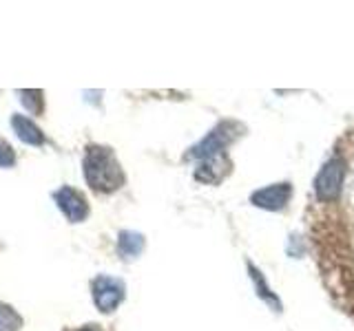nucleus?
<instances>
[{"label":"nucleus","mask_w":354,"mask_h":331,"mask_svg":"<svg viewBox=\"0 0 354 331\" xmlns=\"http://www.w3.org/2000/svg\"><path fill=\"white\" fill-rule=\"evenodd\" d=\"M82 170H84L86 183L100 194L115 192L127 181L124 170H122L115 152L109 146H97V143L86 146L84 159H82Z\"/></svg>","instance_id":"obj_1"},{"label":"nucleus","mask_w":354,"mask_h":331,"mask_svg":"<svg viewBox=\"0 0 354 331\" xmlns=\"http://www.w3.org/2000/svg\"><path fill=\"white\" fill-rule=\"evenodd\" d=\"M22 329V316L14 307L0 303V331H20Z\"/></svg>","instance_id":"obj_10"},{"label":"nucleus","mask_w":354,"mask_h":331,"mask_svg":"<svg viewBox=\"0 0 354 331\" xmlns=\"http://www.w3.org/2000/svg\"><path fill=\"white\" fill-rule=\"evenodd\" d=\"M91 294L100 312L111 314V312H115L122 301H124V283L113 279V276L100 274L91 283Z\"/></svg>","instance_id":"obj_3"},{"label":"nucleus","mask_w":354,"mask_h":331,"mask_svg":"<svg viewBox=\"0 0 354 331\" xmlns=\"http://www.w3.org/2000/svg\"><path fill=\"white\" fill-rule=\"evenodd\" d=\"M75 331H102L97 325H86V327H82V329H75Z\"/></svg>","instance_id":"obj_13"},{"label":"nucleus","mask_w":354,"mask_h":331,"mask_svg":"<svg viewBox=\"0 0 354 331\" xmlns=\"http://www.w3.org/2000/svg\"><path fill=\"white\" fill-rule=\"evenodd\" d=\"M53 201L71 223H80V221H84L88 217V203H86L84 194L71 185H62L60 190H55Z\"/></svg>","instance_id":"obj_5"},{"label":"nucleus","mask_w":354,"mask_h":331,"mask_svg":"<svg viewBox=\"0 0 354 331\" xmlns=\"http://www.w3.org/2000/svg\"><path fill=\"white\" fill-rule=\"evenodd\" d=\"M230 170V161L226 159V154H213V157H206L199 163V168L195 170V179L202 183H219Z\"/></svg>","instance_id":"obj_7"},{"label":"nucleus","mask_w":354,"mask_h":331,"mask_svg":"<svg viewBox=\"0 0 354 331\" xmlns=\"http://www.w3.org/2000/svg\"><path fill=\"white\" fill-rule=\"evenodd\" d=\"M16 163V152L11 148V143L0 139V168H11Z\"/></svg>","instance_id":"obj_12"},{"label":"nucleus","mask_w":354,"mask_h":331,"mask_svg":"<svg viewBox=\"0 0 354 331\" xmlns=\"http://www.w3.org/2000/svg\"><path fill=\"white\" fill-rule=\"evenodd\" d=\"M20 99H22V104H25L31 113H40L42 110V91H22L20 93Z\"/></svg>","instance_id":"obj_11"},{"label":"nucleus","mask_w":354,"mask_h":331,"mask_svg":"<svg viewBox=\"0 0 354 331\" xmlns=\"http://www.w3.org/2000/svg\"><path fill=\"white\" fill-rule=\"evenodd\" d=\"M118 250L124 259H133L144 250V237L138 232H122L118 239Z\"/></svg>","instance_id":"obj_9"},{"label":"nucleus","mask_w":354,"mask_h":331,"mask_svg":"<svg viewBox=\"0 0 354 331\" xmlns=\"http://www.w3.org/2000/svg\"><path fill=\"white\" fill-rule=\"evenodd\" d=\"M290 197H292L290 183H274V185L263 188V190L252 192L250 201L263 210H283L288 201H290Z\"/></svg>","instance_id":"obj_6"},{"label":"nucleus","mask_w":354,"mask_h":331,"mask_svg":"<svg viewBox=\"0 0 354 331\" xmlns=\"http://www.w3.org/2000/svg\"><path fill=\"white\" fill-rule=\"evenodd\" d=\"M237 130H239L237 124L224 121V124H219L215 130H210L197 146H193L191 152L186 154V159H206V157H213V154H221L230 146V141L239 135Z\"/></svg>","instance_id":"obj_2"},{"label":"nucleus","mask_w":354,"mask_h":331,"mask_svg":"<svg viewBox=\"0 0 354 331\" xmlns=\"http://www.w3.org/2000/svg\"><path fill=\"white\" fill-rule=\"evenodd\" d=\"M11 126H14V132L22 143H29V146H42L44 143V135H42L40 126L36 121H31L29 117L14 115L11 117Z\"/></svg>","instance_id":"obj_8"},{"label":"nucleus","mask_w":354,"mask_h":331,"mask_svg":"<svg viewBox=\"0 0 354 331\" xmlns=\"http://www.w3.org/2000/svg\"><path fill=\"white\" fill-rule=\"evenodd\" d=\"M343 177H346V161L343 157H332L324 168H321L317 181H315V192H317V199L321 201H332V199H337L341 188H343Z\"/></svg>","instance_id":"obj_4"}]
</instances>
